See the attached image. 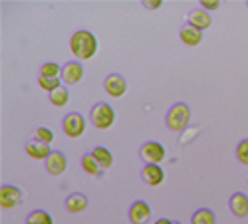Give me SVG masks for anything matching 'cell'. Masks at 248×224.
Returning <instances> with one entry per match:
<instances>
[{
	"label": "cell",
	"instance_id": "cell-24",
	"mask_svg": "<svg viewBox=\"0 0 248 224\" xmlns=\"http://www.w3.org/2000/svg\"><path fill=\"white\" fill-rule=\"evenodd\" d=\"M34 139L40 141V143L52 145V141H54V131L48 129V127H38V129L34 131Z\"/></svg>",
	"mask_w": 248,
	"mask_h": 224
},
{
	"label": "cell",
	"instance_id": "cell-19",
	"mask_svg": "<svg viewBox=\"0 0 248 224\" xmlns=\"http://www.w3.org/2000/svg\"><path fill=\"white\" fill-rule=\"evenodd\" d=\"M26 224H54V218H52L50 212H46L42 209H36V210H32L28 214Z\"/></svg>",
	"mask_w": 248,
	"mask_h": 224
},
{
	"label": "cell",
	"instance_id": "cell-14",
	"mask_svg": "<svg viewBox=\"0 0 248 224\" xmlns=\"http://www.w3.org/2000/svg\"><path fill=\"white\" fill-rule=\"evenodd\" d=\"M229 207L234 216H238V218L248 216V196L244 193H234L229 200Z\"/></svg>",
	"mask_w": 248,
	"mask_h": 224
},
{
	"label": "cell",
	"instance_id": "cell-25",
	"mask_svg": "<svg viewBox=\"0 0 248 224\" xmlns=\"http://www.w3.org/2000/svg\"><path fill=\"white\" fill-rule=\"evenodd\" d=\"M236 161L242 165H248V139H242L236 145Z\"/></svg>",
	"mask_w": 248,
	"mask_h": 224
},
{
	"label": "cell",
	"instance_id": "cell-9",
	"mask_svg": "<svg viewBox=\"0 0 248 224\" xmlns=\"http://www.w3.org/2000/svg\"><path fill=\"white\" fill-rule=\"evenodd\" d=\"M141 180L147 187H159L165 180V171L161 165H145L141 169Z\"/></svg>",
	"mask_w": 248,
	"mask_h": 224
},
{
	"label": "cell",
	"instance_id": "cell-28",
	"mask_svg": "<svg viewBox=\"0 0 248 224\" xmlns=\"http://www.w3.org/2000/svg\"><path fill=\"white\" fill-rule=\"evenodd\" d=\"M153 224H173V220H169V218H157Z\"/></svg>",
	"mask_w": 248,
	"mask_h": 224
},
{
	"label": "cell",
	"instance_id": "cell-29",
	"mask_svg": "<svg viewBox=\"0 0 248 224\" xmlns=\"http://www.w3.org/2000/svg\"><path fill=\"white\" fill-rule=\"evenodd\" d=\"M173 224H181V222H173Z\"/></svg>",
	"mask_w": 248,
	"mask_h": 224
},
{
	"label": "cell",
	"instance_id": "cell-18",
	"mask_svg": "<svg viewBox=\"0 0 248 224\" xmlns=\"http://www.w3.org/2000/svg\"><path fill=\"white\" fill-rule=\"evenodd\" d=\"M68 101H70V91H68L66 86H60L58 90H54V91L50 93V104H52L54 107H64Z\"/></svg>",
	"mask_w": 248,
	"mask_h": 224
},
{
	"label": "cell",
	"instance_id": "cell-26",
	"mask_svg": "<svg viewBox=\"0 0 248 224\" xmlns=\"http://www.w3.org/2000/svg\"><path fill=\"white\" fill-rule=\"evenodd\" d=\"M199 4H201V6H202V10H206V12H209V10H217V8L220 6L218 0H201Z\"/></svg>",
	"mask_w": 248,
	"mask_h": 224
},
{
	"label": "cell",
	"instance_id": "cell-12",
	"mask_svg": "<svg viewBox=\"0 0 248 224\" xmlns=\"http://www.w3.org/2000/svg\"><path fill=\"white\" fill-rule=\"evenodd\" d=\"M179 40H181V42H183L185 46L195 48V46H199V44L202 42V32H201V30H197L195 26L187 24V26H183V28L179 30Z\"/></svg>",
	"mask_w": 248,
	"mask_h": 224
},
{
	"label": "cell",
	"instance_id": "cell-13",
	"mask_svg": "<svg viewBox=\"0 0 248 224\" xmlns=\"http://www.w3.org/2000/svg\"><path fill=\"white\" fill-rule=\"evenodd\" d=\"M26 155L30 157V159H36V161H46L50 155H52V149H50V145H46V143H40V141H30V143H26Z\"/></svg>",
	"mask_w": 248,
	"mask_h": 224
},
{
	"label": "cell",
	"instance_id": "cell-20",
	"mask_svg": "<svg viewBox=\"0 0 248 224\" xmlns=\"http://www.w3.org/2000/svg\"><path fill=\"white\" fill-rule=\"evenodd\" d=\"M191 222L193 224H215L217 218H215V212L211 209H199L191 216Z\"/></svg>",
	"mask_w": 248,
	"mask_h": 224
},
{
	"label": "cell",
	"instance_id": "cell-16",
	"mask_svg": "<svg viewBox=\"0 0 248 224\" xmlns=\"http://www.w3.org/2000/svg\"><path fill=\"white\" fill-rule=\"evenodd\" d=\"M92 157L95 159V163L99 165L101 171H106V169H109V167L113 165V155H111V151H109L108 147H103V145L93 147V149H92Z\"/></svg>",
	"mask_w": 248,
	"mask_h": 224
},
{
	"label": "cell",
	"instance_id": "cell-1",
	"mask_svg": "<svg viewBox=\"0 0 248 224\" xmlns=\"http://www.w3.org/2000/svg\"><path fill=\"white\" fill-rule=\"evenodd\" d=\"M99 44H97V38L90 32V30H76L72 36H70V50L72 54L86 62V60H92L97 52Z\"/></svg>",
	"mask_w": 248,
	"mask_h": 224
},
{
	"label": "cell",
	"instance_id": "cell-3",
	"mask_svg": "<svg viewBox=\"0 0 248 224\" xmlns=\"http://www.w3.org/2000/svg\"><path fill=\"white\" fill-rule=\"evenodd\" d=\"M90 117H92L93 127L99 129V131H108V129H111L113 123H115V111H113V107L108 105V104H95V105L92 107Z\"/></svg>",
	"mask_w": 248,
	"mask_h": 224
},
{
	"label": "cell",
	"instance_id": "cell-30",
	"mask_svg": "<svg viewBox=\"0 0 248 224\" xmlns=\"http://www.w3.org/2000/svg\"><path fill=\"white\" fill-rule=\"evenodd\" d=\"M246 6H248V2H246Z\"/></svg>",
	"mask_w": 248,
	"mask_h": 224
},
{
	"label": "cell",
	"instance_id": "cell-7",
	"mask_svg": "<svg viewBox=\"0 0 248 224\" xmlns=\"http://www.w3.org/2000/svg\"><path fill=\"white\" fill-rule=\"evenodd\" d=\"M60 79H62V84H64L66 88L79 84V81L84 79V66H81L79 62H68V64H64V66H62Z\"/></svg>",
	"mask_w": 248,
	"mask_h": 224
},
{
	"label": "cell",
	"instance_id": "cell-10",
	"mask_svg": "<svg viewBox=\"0 0 248 224\" xmlns=\"http://www.w3.org/2000/svg\"><path fill=\"white\" fill-rule=\"evenodd\" d=\"M151 218V207L145 200H135L129 207V220L131 224H147V220Z\"/></svg>",
	"mask_w": 248,
	"mask_h": 224
},
{
	"label": "cell",
	"instance_id": "cell-17",
	"mask_svg": "<svg viewBox=\"0 0 248 224\" xmlns=\"http://www.w3.org/2000/svg\"><path fill=\"white\" fill-rule=\"evenodd\" d=\"M86 207H88V196L81 194V193H72V194L66 198V209H68V212H72V214L86 210Z\"/></svg>",
	"mask_w": 248,
	"mask_h": 224
},
{
	"label": "cell",
	"instance_id": "cell-15",
	"mask_svg": "<svg viewBox=\"0 0 248 224\" xmlns=\"http://www.w3.org/2000/svg\"><path fill=\"white\" fill-rule=\"evenodd\" d=\"M189 24L202 32V30H206V28H211L213 18H211L209 12L202 10V8H201V10H193V12L189 14Z\"/></svg>",
	"mask_w": 248,
	"mask_h": 224
},
{
	"label": "cell",
	"instance_id": "cell-23",
	"mask_svg": "<svg viewBox=\"0 0 248 224\" xmlns=\"http://www.w3.org/2000/svg\"><path fill=\"white\" fill-rule=\"evenodd\" d=\"M40 75L44 77H60L62 75V66L56 62H46L40 66Z\"/></svg>",
	"mask_w": 248,
	"mask_h": 224
},
{
	"label": "cell",
	"instance_id": "cell-21",
	"mask_svg": "<svg viewBox=\"0 0 248 224\" xmlns=\"http://www.w3.org/2000/svg\"><path fill=\"white\" fill-rule=\"evenodd\" d=\"M81 169H84V173H88L92 177H97L101 173V169H99V165L95 163V159L92 157V153H86L84 157H81Z\"/></svg>",
	"mask_w": 248,
	"mask_h": 224
},
{
	"label": "cell",
	"instance_id": "cell-22",
	"mask_svg": "<svg viewBox=\"0 0 248 224\" xmlns=\"http://www.w3.org/2000/svg\"><path fill=\"white\" fill-rule=\"evenodd\" d=\"M60 86H64L60 77H44V75H40V77H38V88H40V90H44V91H48V93H52V91L58 90Z\"/></svg>",
	"mask_w": 248,
	"mask_h": 224
},
{
	"label": "cell",
	"instance_id": "cell-5",
	"mask_svg": "<svg viewBox=\"0 0 248 224\" xmlns=\"http://www.w3.org/2000/svg\"><path fill=\"white\" fill-rule=\"evenodd\" d=\"M139 155L147 165H159V163L165 159V155H167V151H165V147L159 143V141H147V143L141 145Z\"/></svg>",
	"mask_w": 248,
	"mask_h": 224
},
{
	"label": "cell",
	"instance_id": "cell-6",
	"mask_svg": "<svg viewBox=\"0 0 248 224\" xmlns=\"http://www.w3.org/2000/svg\"><path fill=\"white\" fill-rule=\"evenodd\" d=\"M18 205H22V193H20V189L12 185H2V189H0V209L12 210Z\"/></svg>",
	"mask_w": 248,
	"mask_h": 224
},
{
	"label": "cell",
	"instance_id": "cell-4",
	"mask_svg": "<svg viewBox=\"0 0 248 224\" xmlns=\"http://www.w3.org/2000/svg\"><path fill=\"white\" fill-rule=\"evenodd\" d=\"M62 131H64L66 137L70 139H78L86 133V119L81 113L78 111H72L64 117V121H62Z\"/></svg>",
	"mask_w": 248,
	"mask_h": 224
},
{
	"label": "cell",
	"instance_id": "cell-11",
	"mask_svg": "<svg viewBox=\"0 0 248 224\" xmlns=\"http://www.w3.org/2000/svg\"><path fill=\"white\" fill-rule=\"evenodd\" d=\"M66 167H68L66 155L60 153V151H52V155L46 159V171H48L52 177H60L62 173L66 171Z\"/></svg>",
	"mask_w": 248,
	"mask_h": 224
},
{
	"label": "cell",
	"instance_id": "cell-8",
	"mask_svg": "<svg viewBox=\"0 0 248 224\" xmlns=\"http://www.w3.org/2000/svg\"><path fill=\"white\" fill-rule=\"evenodd\" d=\"M103 90H106V93L109 97H121L123 93L127 91V84H125V79H123L119 74H109L106 77V81H103Z\"/></svg>",
	"mask_w": 248,
	"mask_h": 224
},
{
	"label": "cell",
	"instance_id": "cell-27",
	"mask_svg": "<svg viewBox=\"0 0 248 224\" xmlns=\"http://www.w3.org/2000/svg\"><path fill=\"white\" fill-rule=\"evenodd\" d=\"M161 4H163V0H143V6L149 10H157Z\"/></svg>",
	"mask_w": 248,
	"mask_h": 224
},
{
	"label": "cell",
	"instance_id": "cell-2",
	"mask_svg": "<svg viewBox=\"0 0 248 224\" xmlns=\"http://www.w3.org/2000/svg\"><path fill=\"white\" fill-rule=\"evenodd\" d=\"M191 121V109L189 105L185 104H175L169 111H167V117H165V123H167V127L175 133H181L185 127L189 125Z\"/></svg>",
	"mask_w": 248,
	"mask_h": 224
}]
</instances>
